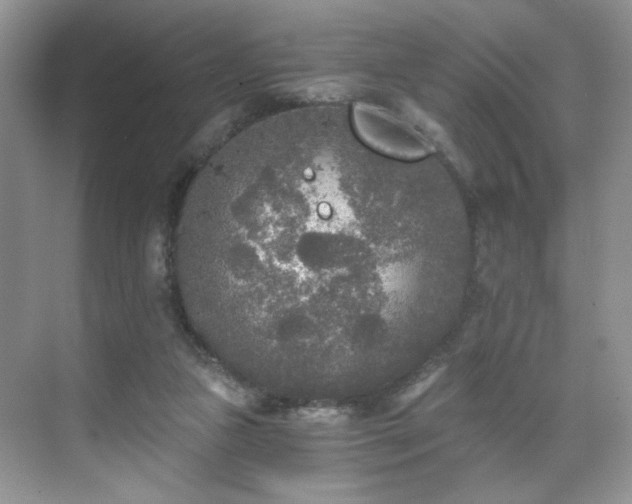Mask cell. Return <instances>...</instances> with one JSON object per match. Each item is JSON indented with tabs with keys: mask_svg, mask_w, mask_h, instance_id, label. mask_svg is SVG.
<instances>
[{
	"mask_svg": "<svg viewBox=\"0 0 632 504\" xmlns=\"http://www.w3.org/2000/svg\"><path fill=\"white\" fill-rule=\"evenodd\" d=\"M440 373L441 370H435L429 375L424 376L420 380L414 382L412 385L407 387L404 392L400 394L397 403H399V405H405L406 403H409L415 398L419 397L433 384Z\"/></svg>",
	"mask_w": 632,
	"mask_h": 504,
	"instance_id": "cell-2",
	"label": "cell"
},
{
	"mask_svg": "<svg viewBox=\"0 0 632 504\" xmlns=\"http://www.w3.org/2000/svg\"><path fill=\"white\" fill-rule=\"evenodd\" d=\"M351 124L357 138L382 156L416 161L430 153L427 143L415 131L370 105L356 103L351 111Z\"/></svg>",
	"mask_w": 632,
	"mask_h": 504,
	"instance_id": "cell-1",
	"label": "cell"
}]
</instances>
